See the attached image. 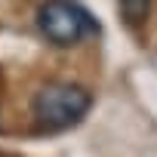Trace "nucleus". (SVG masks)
<instances>
[{
  "mask_svg": "<svg viewBox=\"0 0 157 157\" xmlns=\"http://www.w3.org/2000/svg\"><path fill=\"white\" fill-rule=\"evenodd\" d=\"M93 96L74 83H46L34 96V117L46 129H68L90 111Z\"/></svg>",
  "mask_w": 157,
  "mask_h": 157,
  "instance_id": "f257e3e1",
  "label": "nucleus"
},
{
  "mask_svg": "<svg viewBox=\"0 0 157 157\" xmlns=\"http://www.w3.org/2000/svg\"><path fill=\"white\" fill-rule=\"evenodd\" d=\"M37 25L43 37L56 46H74L86 31H99L90 13L74 0H46L37 10Z\"/></svg>",
  "mask_w": 157,
  "mask_h": 157,
  "instance_id": "f03ea898",
  "label": "nucleus"
},
{
  "mask_svg": "<svg viewBox=\"0 0 157 157\" xmlns=\"http://www.w3.org/2000/svg\"><path fill=\"white\" fill-rule=\"evenodd\" d=\"M120 13L129 25H142L151 13V0H120Z\"/></svg>",
  "mask_w": 157,
  "mask_h": 157,
  "instance_id": "7ed1b4c3",
  "label": "nucleus"
}]
</instances>
